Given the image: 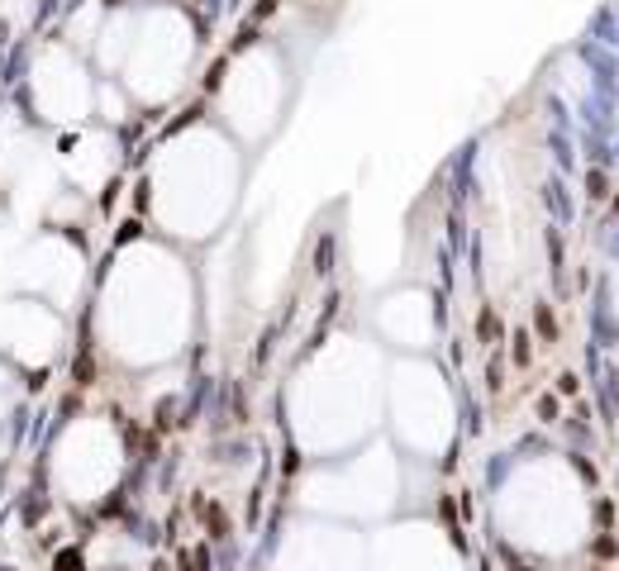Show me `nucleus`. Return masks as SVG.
<instances>
[{"instance_id": "obj_1", "label": "nucleus", "mask_w": 619, "mask_h": 571, "mask_svg": "<svg viewBox=\"0 0 619 571\" xmlns=\"http://www.w3.org/2000/svg\"><path fill=\"white\" fill-rule=\"evenodd\" d=\"M586 190H591L596 200H601V195H610V190H605V172H591V177H586Z\"/></svg>"}]
</instances>
